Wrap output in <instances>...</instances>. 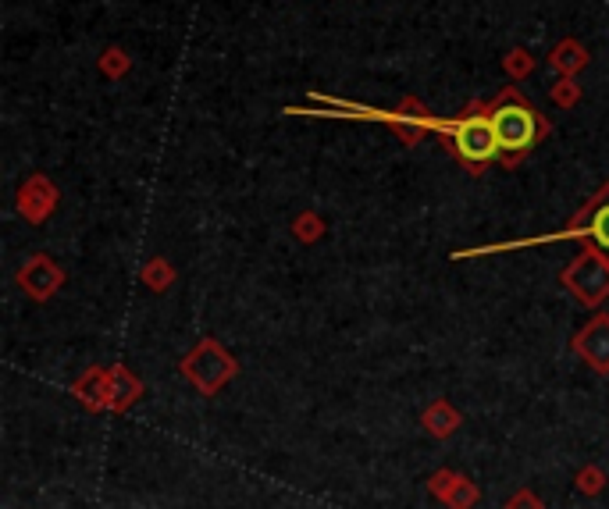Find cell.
Segmentation results:
<instances>
[{
	"label": "cell",
	"instance_id": "obj_2",
	"mask_svg": "<svg viewBox=\"0 0 609 509\" xmlns=\"http://www.w3.org/2000/svg\"><path fill=\"white\" fill-rule=\"evenodd\" d=\"M560 239H581L585 246H595V250L609 257V182H602L599 193L588 196L585 207H581V211L567 221V228H560V232L538 235V239H520V243L485 246V250H463V253H453V260L485 257V253H503V250H524V246H535V243H560Z\"/></svg>",
	"mask_w": 609,
	"mask_h": 509
},
{
	"label": "cell",
	"instance_id": "obj_20",
	"mask_svg": "<svg viewBox=\"0 0 609 509\" xmlns=\"http://www.w3.org/2000/svg\"><path fill=\"white\" fill-rule=\"evenodd\" d=\"M506 509H542V502L535 499V492L524 488V492H517L513 499H506Z\"/></svg>",
	"mask_w": 609,
	"mask_h": 509
},
{
	"label": "cell",
	"instance_id": "obj_9",
	"mask_svg": "<svg viewBox=\"0 0 609 509\" xmlns=\"http://www.w3.org/2000/svg\"><path fill=\"white\" fill-rule=\"evenodd\" d=\"M72 396L86 410H111V367H90L72 381Z\"/></svg>",
	"mask_w": 609,
	"mask_h": 509
},
{
	"label": "cell",
	"instance_id": "obj_16",
	"mask_svg": "<svg viewBox=\"0 0 609 509\" xmlns=\"http://www.w3.org/2000/svg\"><path fill=\"white\" fill-rule=\"evenodd\" d=\"M97 68H100V75H104V79L118 82V79H125V75L132 72V54L125 47H104V50H100V57H97Z\"/></svg>",
	"mask_w": 609,
	"mask_h": 509
},
{
	"label": "cell",
	"instance_id": "obj_19",
	"mask_svg": "<svg viewBox=\"0 0 609 509\" xmlns=\"http://www.w3.org/2000/svg\"><path fill=\"white\" fill-rule=\"evenodd\" d=\"M577 485H581V492L585 495H599L602 488H606V474H602L599 467H585L581 474H577Z\"/></svg>",
	"mask_w": 609,
	"mask_h": 509
},
{
	"label": "cell",
	"instance_id": "obj_5",
	"mask_svg": "<svg viewBox=\"0 0 609 509\" xmlns=\"http://www.w3.org/2000/svg\"><path fill=\"white\" fill-rule=\"evenodd\" d=\"M560 282L567 285V292L585 303V307H599L609 299V257L599 253L595 246H585L567 267L560 271Z\"/></svg>",
	"mask_w": 609,
	"mask_h": 509
},
{
	"label": "cell",
	"instance_id": "obj_14",
	"mask_svg": "<svg viewBox=\"0 0 609 509\" xmlns=\"http://www.w3.org/2000/svg\"><path fill=\"white\" fill-rule=\"evenodd\" d=\"M175 267H171V260H164V257H150L147 264L139 267V282L147 285L150 292H164V289H171L175 285Z\"/></svg>",
	"mask_w": 609,
	"mask_h": 509
},
{
	"label": "cell",
	"instance_id": "obj_3",
	"mask_svg": "<svg viewBox=\"0 0 609 509\" xmlns=\"http://www.w3.org/2000/svg\"><path fill=\"white\" fill-rule=\"evenodd\" d=\"M460 129H456L453 143L446 146V154L460 164L467 175H485L492 164H499V143L496 132L488 125V100H471L460 114Z\"/></svg>",
	"mask_w": 609,
	"mask_h": 509
},
{
	"label": "cell",
	"instance_id": "obj_13",
	"mask_svg": "<svg viewBox=\"0 0 609 509\" xmlns=\"http://www.w3.org/2000/svg\"><path fill=\"white\" fill-rule=\"evenodd\" d=\"M424 428H428V435H435V438H449L453 435L456 428H460V413L453 410V403H449V399H435V403L428 406V410H424Z\"/></svg>",
	"mask_w": 609,
	"mask_h": 509
},
{
	"label": "cell",
	"instance_id": "obj_7",
	"mask_svg": "<svg viewBox=\"0 0 609 509\" xmlns=\"http://www.w3.org/2000/svg\"><path fill=\"white\" fill-rule=\"evenodd\" d=\"M15 282L33 303H47V299L65 285V271H61L47 253H36V257H29L22 267H18Z\"/></svg>",
	"mask_w": 609,
	"mask_h": 509
},
{
	"label": "cell",
	"instance_id": "obj_6",
	"mask_svg": "<svg viewBox=\"0 0 609 509\" xmlns=\"http://www.w3.org/2000/svg\"><path fill=\"white\" fill-rule=\"evenodd\" d=\"M57 200H61L57 186L43 175V171H36V175H29L22 186H18L15 211H18V218L29 221V225H43V221H50V214L57 211Z\"/></svg>",
	"mask_w": 609,
	"mask_h": 509
},
{
	"label": "cell",
	"instance_id": "obj_15",
	"mask_svg": "<svg viewBox=\"0 0 609 509\" xmlns=\"http://www.w3.org/2000/svg\"><path fill=\"white\" fill-rule=\"evenodd\" d=\"M535 68H538V57L531 54L528 47H513V50H506V54H503V72H506V79H510V82L531 79V75H535Z\"/></svg>",
	"mask_w": 609,
	"mask_h": 509
},
{
	"label": "cell",
	"instance_id": "obj_4",
	"mask_svg": "<svg viewBox=\"0 0 609 509\" xmlns=\"http://www.w3.org/2000/svg\"><path fill=\"white\" fill-rule=\"evenodd\" d=\"M179 371L200 396H218L221 388L239 374V360L218 339H200L179 360Z\"/></svg>",
	"mask_w": 609,
	"mask_h": 509
},
{
	"label": "cell",
	"instance_id": "obj_8",
	"mask_svg": "<svg viewBox=\"0 0 609 509\" xmlns=\"http://www.w3.org/2000/svg\"><path fill=\"white\" fill-rule=\"evenodd\" d=\"M574 353L592 371L609 374V314H595L592 321L574 335Z\"/></svg>",
	"mask_w": 609,
	"mask_h": 509
},
{
	"label": "cell",
	"instance_id": "obj_17",
	"mask_svg": "<svg viewBox=\"0 0 609 509\" xmlns=\"http://www.w3.org/2000/svg\"><path fill=\"white\" fill-rule=\"evenodd\" d=\"M293 239L296 243H303V246H314L317 239H325V218L321 214H314V211H303V214H296L293 218Z\"/></svg>",
	"mask_w": 609,
	"mask_h": 509
},
{
	"label": "cell",
	"instance_id": "obj_18",
	"mask_svg": "<svg viewBox=\"0 0 609 509\" xmlns=\"http://www.w3.org/2000/svg\"><path fill=\"white\" fill-rule=\"evenodd\" d=\"M581 97H585L581 82L567 79V75H560V79L549 86V100H553V107H560V111H574V107L581 104Z\"/></svg>",
	"mask_w": 609,
	"mask_h": 509
},
{
	"label": "cell",
	"instance_id": "obj_1",
	"mask_svg": "<svg viewBox=\"0 0 609 509\" xmlns=\"http://www.w3.org/2000/svg\"><path fill=\"white\" fill-rule=\"evenodd\" d=\"M488 125L496 132L499 164H503L506 171L520 168L538 143H545V139L553 136V122L520 93L517 82L503 86L496 97L488 100Z\"/></svg>",
	"mask_w": 609,
	"mask_h": 509
},
{
	"label": "cell",
	"instance_id": "obj_11",
	"mask_svg": "<svg viewBox=\"0 0 609 509\" xmlns=\"http://www.w3.org/2000/svg\"><path fill=\"white\" fill-rule=\"evenodd\" d=\"M588 65H592V54H588L585 43L574 40V36H563V40L556 43L553 50H549V68H553L556 75L577 79V75L585 72Z\"/></svg>",
	"mask_w": 609,
	"mask_h": 509
},
{
	"label": "cell",
	"instance_id": "obj_12",
	"mask_svg": "<svg viewBox=\"0 0 609 509\" xmlns=\"http://www.w3.org/2000/svg\"><path fill=\"white\" fill-rule=\"evenodd\" d=\"M139 396H143V381H139L125 364H114L111 367V410L125 413Z\"/></svg>",
	"mask_w": 609,
	"mask_h": 509
},
{
	"label": "cell",
	"instance_id": "obj_10",
	"mask_svg": "<svg viewBox=\"0 0 609 509\" xmlns=\"http://www.w3.org/2000/svg\"><path fill=\"white\" fill-rule=\"evenodd\" d=\"M428 488H431V495H439L449 509H471L474 502H478V488H474L463 474H453V470L431 474Z\"/></svg>",
	"mask_w": 609,
	"mask_h": 509
}]
</instances>
